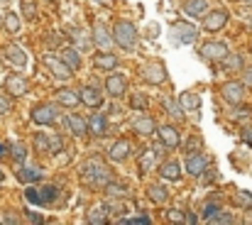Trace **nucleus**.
I'll use <instances>...</instances> for the list:
<instances>
[{
    "label": "nucleus",
    "instance_id": "27",
    "mask_svg": "<svg viewBox=\"0 0 252 225\" xmlns=\"http://www.w3.org/2000/svg\"><path fill=\"white\" fill-rule=\"evenodd\" d=\"M147 196H149V201L157 203V205H164V203L169 201V191H167L162 184H152V186H147Z\"/></svg>",
    "mask_w": 252,
    "mask_h": 225
},
{
    "label": "nucleus",
    "instance_id": "29",
    "mask_svg": "<svg viewBox=\"0 0 252 225\" xmlns=\"http://www.w3.org/2000/svg\"><path fill=\"white\" fill-rule=\"evenodd\" d=\"M164 110L174 118V120H184V105L179 103V98H164Z\"/></svg>",
    "mask_w": 252,
    "mask_h": 225
},
{
    "label": "nucleus",
    "instance_id": "59",
    "mask_svg": "<svg viewBox=\"0 0 252 225\" xmlns=\"http://www.w3.org/2000/svg\"><path fill=\"white\" fill-rule=\"evenodd\" d=\"M247 3H250V5H252V0H247Z\"/></svg>",
    "mask_w": 252,
    "mask_h": 225
},
{
    "label": "nucleus",
    "instance_id": "12",
    "mask_svg": "<svg viewBox=\"0 0 252 225\" xmlns=\"http://www.w3.org/2000/svg\"><path fill=\"white\" fill-rule=\"evenodd\" d=\"M225 22H228V13L225 10H210L203 18V30L206 32H218V30L225 27Z\"/></svg>",
    "mask_w": 252,
    "mask_h": 225
},
{
    "label": "nucleus",
    "instance_id": "48",
    "mask_svg": "<svg viewBox=\"0 0 252 225\" xmlns=\"http://www.w3.org/2000/svg\"><path fill=\"white\" fill-rule=\"evenodd\" d=\"M218 210H220V205H215V203H206V208H203V218L208 220V218H210V215H215Z\"/></svg>",
    "mask_w": 252,
    "mask_h": 225
},
{
    "label": "nucleus",
    "instance_id": "8",
    "mask_svg": "<svg viewBox=\"0 0 252 225\" xmlns=\"http://www.w3.org/2000/svg\"><path fill=\"white\" fill-rule=\"evenodd\" d=\"M196 37H198V30L193 25H189V22H176L171 27V40L176 44H193Z\"/></svg>",
    "mask_w": 252,
    "mask_h": 225
},
{
    "label": "nucleus",
    "instance_id": "34",
    "mask_svg": "<svg viewBox=\"0 0 252 225\" xmlns=\"http://www.w3.org/2000/svg\"><path fill=\"white\" fill-rule=\"evenodd\" d=\"M20 27H22L20 15H18V13H8V15H5V30H8L10 35H18V32H20Z\"/></svg>",
    "mask_w": 252,
    "mask_h": 225
},
{
    "label": "nucleus",
    "instance_id": "55",
    "mask_svg": "<svg viewBox=\"0 0 252 225\" xmlns=\"http://www.w3.org/2000/svg\"><path fill=\"white\" fill-rule=\"evenodd\" d=\"M49 44H52V47H59V40H57V35H52V37H49Z\"/></svg>",
    "mask_w": 252,
    "mask_h": 225
},
{
    "label": "nucleus",
    "instance_id": "38",
    "mask_svg": "<svg viewBox=\"0 0 252 225\" xmlns=\"http://www.w3.org/2000/svg\"><path fill=\"white\" fill-rule=\"evenodd\" d=\"M235 203H237L242 210H250V208H252V193H250V191H237Z\"/></svg>",
    "mask_w": 252,
    "mask_h": 225
},
{
    "label": "nucleus",
    "instance_id": "19",
    "mask_svg": "<svg viewBox=\"0 0 252 225\" xmlns=\"http://www.w3.org/2000/svg\"><path fill=\"white\" fill-rule=\"evenodd\" d=\"M79 93H81V103H84V105H88V108H101V103H103V93H101L98 88H93V86H84Z\"/></svg>",
    "mask_w": 252,
    "mask_h": 225
},
{
    "label": "nucleus",
    "instance_id": "52",
    "mask_svg": "<svg viewBox=\"0 0 252 225\" xmlns=\"http://www.w3.org/2000/svg\"><path fill=\"white\" fill-rule=\"evenodd\" d=\"M25 215H27V220H30V223H42V215H37V213H32V210H30V213H25Z\"/></svg>",
    "mask_w": 252,
    "mask_h": 225
},
{
    "label": "nucleus",
    "instance_id": "36",
    "mask_svg": "<svg viewBox=\"0 0 252 225\" xmlns=\"http://www.w3.org/2000/svg\"><path fill=\"white\" fill-rule=\"evenodd\" d=\"M35 147L40 154H49V135H44V132L35 135Z\"/></svg>",
    "mask_w": 252,
    "mask_h": 225
},
{
    "label": "nucleus",
    "instance_id": "16",
    "mask_svg": "<svg viewBox=\"0 0 252 225\" xmlns=\"http://www.w3.org/2000/svg\"><path fill=\"white\" fill-rule=\"evenodd\" d=\"M132 130H135L137 135H142V137H149V135L157 132V123H154V118H149V115H137V118L132 120Z\"/></svg>",
    "mask_w": 252,
    "mask_h": 225
},
{
    "label": "nucleus",
    "instance_id": "41",
    "mask_svg": "<svg viewBox=\"0 0 252 225\" xmlns=\"http://www.w3.org/2000/svg\"><path fill=\"white\" fill-rule=\"evenodd\" d=\"M22 15H25V20H35L37 18V5L32 3V0H22Z\"/></svg>",
    "mask_w": 252,
    "mask_h": 225
},
{
    "label": "nucleus",
    "instance_id": "56",
    "mask_svg": "<svg viewBox=\"0 0 252 225\" xmlns=\"http://www.w3.org/2000/svg\"><path fill=\"white\" fill-rule=\"evenodd\" d=\"M3 220H5V223H18V220H15V218H13L10 213H5V218H3Z\"/></svg>",
    "mask_w": 252,
    "mask_h": 225
},
{
    "label": "nucleus",
    "instance_id": "2",
    "mask_svg": "<svg viewBox=\"0 0 252 225\" xmlns=\"http://www.w3.org/2000/svg\"><path fill=\"white\" fill-rule=\"evenodd\" d=\"M113 37H115V44L125 52L137 47V30L130 20H118L115 27H113Z\"/></svg>",
    "mask_w": 252,
    "mask_h": 225
},
{
    "label": "nucleus",
    "instance_id": "46",
    "mask_svg": "<svg viewBox=\"0 0 252 225\" xmlns=\"http://www.w3.org/2000/svg\"><path fill=\"white\" fill-rule=\"evenodd\" d=\"M167 218H169V223H186V213H184V210H176V208H171V210L167 213Z\"/></svg>",
    "mask_w": 252,
    "mask_h": 225
},
{
    "label": "nucleus",
    "instance_id": "18",
    "mask_svg": "<svg viewBox=\"0 0 252 225\" xmlns=\"http://www.w3.org/2000/svg\"><path fill=\"white\" fill-rule=\"evenodd\" d=\"M105 130H108V118L103 113H93L88 118V135L91 137H103Z\"/></svg>",
    "mask_w": 252,
    "mask_h": 225
},
{
    "label": "nucleus",
    "instance_id": "42",
    "mask_svg": "<svg viewBox=\"0 0 252 225\" xmlns=\"http://www.w3.org/2000/svg\"><path fill=\"white\" fill-rule=\"evenodd\" d=\"M64 149V140L59 135H49V154H59Z\"/></svg>",
    "mask_w": 252,
    "mask_h": 225
},
{
    "label": "nucleus",
    "instance_id": "1",
    "mask_svg": "<svg viewBox=\"0 0 252 225\" xmlns=\"http://www.w3.org/2000/svg\"><path fill=\"white\" fill-rule=\"evenodd\" d=\"M79 174H81V181H84L86 186H91V188H105V186L113 181V176H115L101 157L86 159Z\"/></svg>",
    "mask_w": 252,
    "mask_h": 225
},
{
    "label": "nucleus",
    "instance_id": "47",
    "mask_svg": "<svg viewBox=\"0 0 252 225\" xmlns=\"http://www.w3.org/2000/svg\"><path fill=\"white\" fill-rule=\"evenodd\" d=\"M208 223H213V225H215V223H232V215H230V213H220V210H218L215 215H210V218H208Z\"/></svg>",
    "mask_w": 252,
    "mask_h": 225
},
{
    "label": "nucleus",
    "instance_id": "21",
    "mask_svg": "<svg viewBox=\"0 0 252 225\" xmlns=\"http://www.w3.org/2000/svg\"><path fill=\"white\" fill-rule=\"evenodd\" d=\"M130 157V142L127 140H118L110 149H108V159L110 162H125Z\"/></svg>",
    "mask_w": 252,
    "mask_h": 225
},
{
    "label": "nucleus",
    "instance_id": "35",
    "mask_svg": "<svg viewBox=\"0 0 252 225\" xmlns=\"http://www.w3.org/2000/svg\"><path fill=\"white\" fill-rule=\"evenodd\" d=\"M220 64H223L228 71H240V69H242V54H228Z\"/></svg>",
    "mask_w": 252,
    "mask_h": 225
},
{
    "label": "nucleus",
    "instance_id": "45",
    "mask_svg": "<svg viewBox=\"0 0 252 225\" xmlns=\"http://www.w3.org/2000/svg\"><path fill=\"white\" fill-rule=\"evenodd\" d=\"M25 198H27L30 203H35V205H40V203H44V198H42V193H40V191H35V188H27V191H25Z\"/></svg>",
    "mask_w": 252,
    "mask_h": 225
},
{
    "label": "nucleus",
    "instance_id": "22",
    "mask_svg": "<svg viewBox=\"0 0 252 225\" xmlns=\"http://www.w3.org/2000/svg\"><path fill=\"white\" fill-rule=\"evenodd\" d=\"M18 179H20L22 184H37V181L44 179V171H42L40 166H20V169H18Z\"/></svg>",
    "mask_w": 252,
    "mask_h": 225
},
{
    "label": "nucleus",
    "instance_id": "25",
    "mask_svg": "<svg viewBox=\"0 0 252 225\" xmlns=\"http://www.w3.org/2000/svg\"><path fill=\"white\" fill-rule=\"evenodd\" d=\"M59 57L66 61V66H69L74 74L81 69V54H79L76 49H71V47H62V49H59Z\"/></svg>",
    "mask_w": 252,
    "mask_h": 225
},
{
    "label": "nucleus",
    "instance_id": "50",
    "mask_svg": "<svg viewBox=\"0 0 252 225\" xmlns=\"http://www.w3.org/2000/svg\"><path fill=\"white\" fill-rule=\"evenodd\" d=\"M10 101L5 98V96H0V115H5V113H10Z\"/></svg>",
    "mask_w": 252,
    "mask_h": 225
},
{
    "label": "nucleus",
    "instance_id": "9",
    "mask_svg": "<svg viewBox=\"0 0 252 225\" xmlns=\"http://www.w3.org/2000/svg\"><path fill=\"white\" fill-rule=\"evenodd\" d=\"M91 37H93V44H96L98 49H110V47L115 44V37H113V32L105 27V22H96Z\"/></svg>",
    "mask_w": 252,
    "mask_h": 225
},
{
    "label": "nucleus",
    "instance_id": "58",
    "mask_svg": "<svg viewBox=\"0 0 252 225\" xmlns=\"http://www.w3.org/2000/svg\"><path fill=\"white\" fill-rule=\"evenodd\" d=\"M0 3H8V0H0Z\"/></svg>",
    "mask_w": 252,
    "mask_h": 225
},
{
    "label": "nucleus",
    "instance_id": "40",
    "mask_svg": "<svg viewBox=\"0 0 252 225\" xmlns=\"http://www.w3.org/2000/svg\"><path fill=\"white\" fill-rule=\"evenodd\" d=\"M230 118L237 120V123H240V120H250V118H252V108H245V105L237 108V105H235V110L230 113Z\"/></svg>",
    "mask_w": 252,
    "mask_h": 225
},
{
    "label": "nucleus",
    "instance_id": "54",
    "mask_svg": "<svg viewBox=\"0 0 252 225\" xmlns=\"http://www.w3.org/2000/svg\"><path fill=\"white\" fill-rule=\"evenodd\" d=\"M186 223L193 225V223H196V215H193V213H186Z\"/></svg>",
    "mask_w": 252,
    "mask_h": 225
},
{
    "label": "nucleus",
    "instance_id": "14",
    "mask_svg": "<svg viewBox=\"0 0 252 225\" xmlns=\"http://www.w3.org/2000/svg\"><path fill=\"white\" fill-rule=\"evenodd\" d=\"M105 91H108L113 98L125 96V91H127V79H125L123 74H110V76L105 79Z\"/></svg>",
    "mask_w": 252,
    "mask_h": 225
},
{
    "label": "nucleus",
    "instance_id": "6",
    "mask_svg": "<svg viewBox=\"0 0 252 225\" xmlns=\"http://www.w3.org/2000/svg\"><path fill=\"white\" fill-rule=\"evenodd\" d=\"M32 120H35L37 125L49 127V125H54V123L59 120V110H57V105H52V103H40V105L32 108Z\"/></svg>",
    "mask_w": 252,
    "mask_h": 225
},
{
    "label": "nucleus",
    "instance_id": "33",
    "mask_svg": "<svg viewBox=\"0 0 252 225\" xmlns=\"http://www.w3.org/2000/svg\"><path fill=\"white\" fill-rule=\"evenodd\" d=\"M86 220H88L91 225H103V223H108V208H105V205H103V208H93Z\"/></svg>",
    "mask_w": 252,
    "mask_h": 225
},
{
    "label": "nucleus",
    "instance_id": "20",
    "mask_svg": "<svg viewBox=\"0 0 252 225\" xmlns=\"http://www.w3.org/2000/svg\"><path fill=\"white\" fill-rule=\"evenodd\" d=\"M184 13L191 18H206L208 10V0H184Z\"/></svg>",
    "mask_w": 252,
    "mask_h": 225
},
{
    "label": "nucleus",
    "instance_id": "32",
    "mask_svg": "<svg viewBox=\"0 0 252 225\" xmlns=\"http://www.w3.org/2000/svg\"><path fill=\"white\" fill-rule=\"evenodd\" d=\"M105 196H110V198H125L127 196V186H123V184H118L115 179L105 186Z\"/></svg>",
    "mask_w": 252,
    "mask_h": 225
},
{
    "label": "nucleus",
    "instance_id": "23",
    "mask_svg": "<svg viewBox=\"0 0 252 225\" xmlns=\"http://www.w3.org/2000/svg\"><path fill=\"white\" fill-rule=\"evenodd\" d=\"M57 103L64 108H76L81 103V93H76L71 88H62V91H57Z\"/></svg>",
    "mask_w": 252,
    "mask_h": 225
},
{
    "label": "nucleus",
    "instance_id": "28",
    "mask_svg": "<svg viewBox=\"0 0 252 225\" xmlns=\"http://www.w3.org/2000/svg\"><path fill=\"white\" fill-rule=\"evenodd\" d=\"M179 103L184 105V110H198L201 108V96L193 93V91H184L179 96Z\"/></svg>",
    "mask_w": 252,
    "mask_h": 225
},
{
    "label": "nucleus",
    "instance_id": "7",
    "mask_svg": "<svg viewBox=\"0 0 252 225\" xmlns=\"http://www.w3.org/2000/svg\"><path fill=\"white\" fill-rule=\"evenodd\" d=\"M140 76H142V81H147L152 86H162L167 81V69L162 64H157V61H149V64H145L140 69Z\"/></svg>",
    "mask_w": 252,
    "mask_h": 225
},
{
    "label": "nucleus",
    "instance_id": "30",
    "mask_svg": "<svg viewBox=\"0 0 252 225\" xmlns=\"http://www.w3.org/2000/svg\"><path fill=\"white\" fill-rule=\"evenodd\" d=\"M10 159L15 164H25L27 162V147H25V142H10Z\"/></svg>",
    "mask_w": 252,
    "mask_h": 225
},
{
    "label": "nucleus",
    "instance_id": "24",
    "mask_svg": "<svg viewBox=\"0 0 252 225\" xmlns=\"http://www.w3.org/2000/svg\"><path fill=\"white\" fill-rule=\"evenodd\" d=\"M66 123H69V127H71L74 137H84V135H88V120H84V115L71 113V115L66 118Z\"/></svg>",
    "mask_w": 252,
    "mask_h": 225
},
{
    "label": "nucleus",
    "instance_id": "17",
    "mask_svg": "<svg viewBox=\"0 0 252 225\" xmlns=\"http://www.w3.org/2000/svg\"><path fill=\"white\" fill-rule=\"evenodd\" d=\"M157 135H159V140H162L169 149H174V147H179V144H181L179 130H176L174 125H162V127H157Z\"/></svg>",
    "mask_w": 252,
    "mask_h": 225
},
{
    "label": "nucleus",
    "instance_id": "37",
    "mask_svg": "<svg viewBox=\"0 0 252 225\" xmlns=\"http://www.w3.org/2000/svg\"><path fill=\"white\" fill-rule=\"evenodd\" d=\"M71 37H74V42L79 44V47H88V44H93V37H88L86 32H81V30H71Z\"/></svg>",
    "mask_w": 252,
    "mask_h": 225
},
{
    "label": "nucleus",
    "instance_id": "13",
    "mask_svg": "<svg viewBox=\"0 0 252 225\" xmlns=\"http://www.w3.org/2000/svg\"><path fill=\"white\" fill-rule=\"evenodd\" d=\"M93 64H96V69L115 71V69H118V64H120V59H118L110 49H98V54L93 57Z\"/></svg>",
    "mask_w": 252,
    "mask_h": 225
},
{
    "label": "nucleus",
    "instance_id": "57",
    "mask_svg": "<svg viewBox=\"0 0 252 225\" xmlns=\"http://www.w3.org/2000/svg\"><path fill=\"white\" fill-rule=\"evenodd\" d=\"M93 3H108V0H93Z\"/></svg>",
    "mask_w": 252,
    "mask_h": 225
},
{
    "label": "nucleus",
    "instance_id": "10",
    "mask_svg": "<svg viewBox=\"0 0 252 225\" xmlns=\"http://www.w3.org/2000/svg\"><path fill=\"white\" fill-rule=\"evenodd\" d=\"M27 88H30V83H27L25 76H20V74H10V76H5V93H8V96L20 98V96L27 93Z\"/></svg>",
    "mask_w": 252,
    "mask_h": 225
},
{
    "label": "nucleus",
    "instance_id": "44",
    "mask_svg": "<svg viewBox=\"0 0 252 225\" xmlns=\"http://www.w3.org/2000/svg\"><path fill=\"white\" fill-rule=\"evenodd\" d=\"M120 223H125V225H149V215H137V218H123Z\"/></svg>",
    "mask_w": 252,
    "mask_h": 225
},
{
    "label": "nucleus",
    "instance_id": "49",
    "mask_svg": "<svg viewBox=\"0 0 252 225\" xmlns=\"http://www.w3.org/2000/svg\"><path fill=\"white\" fill-rule=\"evenodd\" d=\"M242 83L252 88V66H245V71H242Z\"/></svg>",
    "mask_w": 252,
    "mask_h": 225
},
{
    "label": "nucleus",
    "instance_id": "51",
    "mask_svg": "<svg viewBox=\"0 0 252 225\" xmlns=\"http://www.w3.org/2000/svg\"><path fill=\"white\" fill-rule=\"evenodd\" d=\"M240 137H242L245 144H252V127H245V130L240 132Z\"/></svg>",
    "mask_w": 252,
    "mask_h": 225
},
{
    "label": "nucleus",
    "instance_id": "4",
    "mask_svg": "<svg viewBox=\"0 0 252 225\" xmlns=\"http://www.w3.org/2000/svg\"><path fill=\"white\" fill-rule=\"evenodd\" d=\"M198 54L206 59V61H223L230 52H228V44L225 42H218V40H208L201 44Z\"/></svg>",
    "mask_w": 252,
    "mask_h": 225
},
{
    "label": "nucleus",
    "instance_id": "31",
    "mask_svg": "<svg viewBox=\"0 0 252 225\" xmlns=\"http://www.w3.org/2000/svg\"><path fill=\"white\" fill-rule=\"evenodd\" d=\"M154 159H159L154 149H147V152H142V157H140V171H142V174H147V171L154 166Z\"/></svg>",
    "mask_w": 252,
    "mask_h": 225
},
{
    "label": "nucleus",
    "instance_id": "26",
    "mask_svg": "<svg viewBox=\"0 0 252 225\" xmlns=\"http://www.w3.org/2000/svg\"><path fill=\"white\" fill-rule=\"evenodd\" d=\"M159 176L167 181H179L181 179V164L179 162H164L159 166Z\"/></svg>",
    "mask_w": 252,
    "mask_h": 225
},
{
    "label": "nucleus",
    "instance_id": "11",
    "mask_svg": "<svg viewBox=\"0 0 252 225\" xmlns=\"http://www.w3.org/2000/svg\"><path fill=\"white\" fill-rule=\"evenodd\" d=\"M186 171L191 174V176H203V171L208 169V157L203 154V152H191L189 157H186Z\"/></svg>",
    "mask_w": 252,
    "mask_h": 225
},
{
    "label": "nucleus",
    "instance_id": "5",
    "mask_svg": "<svg viewBox=\"0 0 252 225\" xmlns=\"http://www.w3.org/2000/svg\"><path fill=\"white\" fill-rule=\"evenodd\" d=\"M220 96H223V101L228 105H242V101H245V83H240V81H225L220 86Z\"/></svg>",
    "mask_w": 252,
    "mask_h": 225
},
{
    "label": "nucleus",
    "instance_id": "3",
    "mask_svg": "<svg viewBox=\"0 0 252 225\" xmlns=\"http://www.w3.org/2000/svg\"><path fill=\"white\" fill-rule=\"evenodd\" d=\"M42 61H44V66L52 71V76L54 79H59V81H66V79H71V69L66 66V61L59 57V54H52V52H47L44 57H42Z\"/></svg>",
    "mask_w": 252,
    "mask_h": 225
},
{
    "label": "nucleus",
    "instance_id": "43",
    "mask_svg": "<svg viewBox=\"0 0 252 225\" xmlns=\"http://www.w3.org/2000/svg\"><path fill=\"white\" fill-rule=\"evenodd\" d=\"M57 196H59V188H57V186H44V188H42V198H44V203H52Z\"/></svg>",
    "mask_w": 252,
    "mask_h": 225
},
{
    "label": "nucleus",
    "instance_id": "15",
    "mask_svg": "<svg viewBox=\"0 0 252 225\" xmlns=\"http://www.w3.org/2000/svg\"><path fill=\"white\" fill-rule=\"evenodd\" d=\"M5 59L15 66V69H25L27 66V52L18 44H8L5 47Z\"/></svg>",
    "mask_w": 252,
    "mask_h": 225
},
{
    "label": "nucleus",
    "instance_id": "39",
    "mask_svg": "<svg viewBox=\"0 0 252 225\" xmlns=\"http://www.w3.org/2000/svg\"><path fill=\"white\" fill-rule=\"evenodd\" d=\"M147 103H149V101H147L145 93H135V96L130 98V108H132V110H145Z\"/></svg>",
    "mask_w": 252,
    "mask_h": 225
},
{
    "label": "nucleus",
    "instance_id": "53",
    "mask_svg": "<svg viewBox=\"0 0 252 225\" xmlns=\"http://www.w3.org/2000/svg\"><path fill=\"white\" fill-rule=\"evenodd\" d=\"M3 154H10V144H0V157Z\"/></svg>",
    "mask_w": 252,
    "mask_h": 225
}]
</instances>
